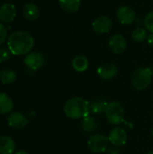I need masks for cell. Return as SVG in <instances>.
Here are the masks:
<instances>
[{"instance_id":"ffe728a7","label":"cell","mask_w":153,"mask_h":154,"mask_svg":"<svg viewBox=\"0 0 153 154\" xmlns=\"http://www.w3.org/2000/svg\"><path fill=\"white\" fill-rule=\"evenodd\" d=\"M16 79V73L10 69L0 70V82L4 85H10Z\"/></svg>"},{"instance_id":"ac0fdd59","label":"cell","mask_w":153,"mask_h":154,"mask_svg":"<svg viewBox=\"0 0 153 154\" xmlns=\"http://www.w3.org/2000/svg\"><path fill=\"white\" fill-rule=\"evenodd\" d=\"M14 103L12 98L5 93L0 92V114L5 115L12 111Z\"/></svg>"},{"instance_id":"484cf974","label":"cell","mask_w":153,"mask_h":154,"mask_svg":"<svg viewBox=\"0 0 153 154\" xmlns=\"http://www.w3.org/2000/svg\"><path fill=\"white\" fill-rule=\"evenodd\" d=\"M106 154H120V151L118 150L117 147H108V149L106 150Z\"/></svg>"},{"instance_id":"7c38bea8","label":"cell","mask_w":153,"mask_h":154,"mask_svg":"<svg viewBox=\"0 0 153 154\" xmlns=\"http://www.w3.org/2000/svg\"><path fill=\"white\" fill-rule=\"evenodd\" d=\"M7 123L10 127L14 129H23L28 124L27 117L20 112H12L7 117Z\"/></svg>"},{"instance_id":"603a6c76","label":"cell","mask_w":153,"mask_h":154,"mask_svg":"<svg viewBox=\"0 0 153 154\" xmlns=\"http://www.w3.org/2000/svg\"><path fill=\"white\" fill-rule=\"evenodd\" d=\"M144 26L147 31L153 33V11L149 12L144 18Z\"/></svg>"},{"instance_id":"6da1fadb","label":"cell","mask_w":153,"mask_h":154,"mask_svg":"<svg viewBox=\"0 0 153 154\" xmlns=\"http://www.w3.org/2000/svg\"><path fill=\"white\" fill-rule=\"evenodd\" d=\"M34 46V39L31 33L25 31L13 32L7 39V48L15 56L27 55Z\"/></svg>"},{"instance_id":"f546056e","label":"cell","mask_w":153,"mask_h":154,"mask_svg":"<svg viewBox=\"0 0 153 154\" xmlns=\"http://www.w3.org/2000/svg\"><path fill=\"white\" fill-rule=\"evenodd\" d=\"M151 135H152V137H153V128H152V130H151Z\"/></svg>"},{"instance_id":"9a60e30c","label":"cell","mask_w":153,"mask_h":154,"mask_svg":"<svg viewBox=\"0 0 153 154\" xmlns=\"http://www.w3.org/2000/svg\"><path fill=\"white\" fill-rule=\"evenodd\" d=\"M23 14L26 20L33 22L38 19L40 15V9L37 6V5L33 3H27L23 5Z\"/></svg>"},{"instance_id":"9c48e42d","label":"cell","mask_w":153,"mask_h":154,"mask_svg":"<svg viewBox=\"0 0 153 154\" xmlns=\"http://www.w3.org/2000/svg\"><path fill=\"white\" fill-rule=\"evenodd\" d=\"M112 26V20L107 15H100L92 23V30L97 34H105L109 32Z\"/></svg>"},{"instance_id":"7a4b0ae2","label":"cell","mask_w":153,"mask_h":154,"mask_svg":"<svg viewBox=\"0 0 153 154\" xmlns=\"http://www.w3.org/2000/svg\"><path fill=\"white\" fill-rule=\"evenodd\" d=\"M90 104L80 97H75L69 99L64 106V114L69 119H82L89 115Z\"/></svg>"},{"instance_id":"ba28073f","label":"cell","mask_w":153,"mask_h":154,"mask_svg":"<svg viewBox=\"0 0 153 154\" xmlns=\"http://www.w3.org/2000/svg\"><path fill=\"white\" fill-rule=\"evenodd\" d=\"M108 140L112 146L122 147L127 142V133L123 127L116 126L110 131Z\"/></svg>"},{"instance_id":"30bf717a","label":"cell","mask_w":153,"mask_h":154,"mask_svg":"<svg viewBox=\"0 0 153 154\" xmlns=\"http://www.w3.org/2000/svg\"><path fill=\"white\" fill-rule=\"evenodd\" d=\"M108 46L115 54H121L125 51L127 43L125 38L121 33H115L110 37Z\"/></svg>"},{"instance_id":"cb8c5ba5","label":"cell","mask_w":153,"mask_h":154,"mask_svg":"<svg viewBox=\"0 0 153 154\" xmlns=\"http://www.w3.org/2000/svg\"><path fill=\"white\" fill-rule=\"evenodd\" d=\"M11 54L12 53L8 48H5V47L0 48V63L7 61L10 59Z\"/></svg>"},{"instance_id":"f1b7e54d","label":"cell","mask_w":153,"mask_h":154,"mask_svg":"<svg viewBox=\"0 0 153 154\" xmlns=\"http://www.w3.org/2000/svg\"><path fill=\"white\" fill-rule=\"evenodd\" d=\"M147 154H153V151H151V152H149Z\"/></svg>"},{"instance_id":"2e32d148","label":"cell","mask_w":153,"mask_h":154,"mask_svg":"<svg viewBox=\"0 0 153 154\" xmlns=\"http://www.w3.org/2000/svg\"><path fill=\"white\" fill-rule=\"evenodd\" d=\"M15 143L8 135L0 136V154H14Z\"/></svg>"},{"instance_id":"4fadbf2b","label":"cell","mask_w":153,"mask_h":154,"mask_svg":"<svg viewBox=\"0 0 153 154\" xmlns=\"http://www.w3.org/2000/svg\"><path fill=\"white\" fill-rule=\"evenodd\" d=\"M16 16V9L13 4L5 3L0 6V21L3 23L13 22Z\"/></svg>"},{"instance_id":"4316f807","label":"cell","mask_w":153,"mask_h":154,"mask_svg":"<svg viewBox=\"0 0 153 154\" xmlns=\"http://www.w3.org/2000/svg\"><path fill=\"white\" fill-rule=\"evenodd\" d=\"M147 42H148L149 45L153 46V33H151V34H149V35H148Z\"/></svg>"},{"instance_id":"8992f818","label":"cell","mask_w":153,"mask_h":154,"mask_svg":"<svg viewBox=\"0 0 153 154\" xmlns=\"http://www.w3.org/2000/svg\"><path fill=\"white\" fill-rule=\"evenodd\" d=\"M45 63L44 55L39 51H32L26 55L24 58L25 66L32 71H36L41 69Z\"/></svg>"},{"instance_id":"d6986e66","label":"cell","mask_w":153,"mask_h":154,"mask_svg":"<svg viewBox=\"0 0 153 154\" xmlns=\"http://www.w3.org/2000/svg\"><path fill=\"white\" fill-rule=\"evenodd\" d=\"M71 65H72V68L77 72H84L88 69L89 62L87 57L83 55H78V56H76L72 60Z\"/></svg>"},{"instance_id":"4dcf8cb0","label":"cell","mask_w":153,"mask_h":154,"mask_svg":"<svg viewBox=\"0 0 153 154\" xmlns=\"http://www.w3.org/2000/svg\"><path fill=\"white\" fill-rule=\"evenodd\" d=\"M152 69V73H153V68H152V69Z\"/></svg>"},{"instance_id":"5bb4252c","label":"cell","mask_w":153,"mask_h":154,"mask_svg":"<svg viewBox=\"0 0 153 154\" xmlns=\"http://www.w3.org/2000/svg\"><path fill=\"white\" fill-rule=\"evenodd\" d=\"M98 125H98L97 120L89 115L82 118L80 122V128L83 131V133H85L86 134H90L94 133L95 131H96L98 128Z\"/></svg>"},{"instance_id":"5b68a950","label":"cell","mask_w":153,"mask_h":154,"mask_svg":"<svg viewBox=\"0 0 153 154\" xmlns=\"http://www.w3.org/2000/svg\"><path fill=\"white\" fill-rule=\"evenodd\" d=\"M109 143L108 137L101 134H92L87 140L88 149L95 153H102L106 152L109 147Z\"/></svg>"},{"instance_id":"8fae6325","label":"cell","mask_w":153,"mask_h":154,"mask_svg":"<svg viewBox=\"0 0 153 154\" xmlns=\"http://www.w3.org/2000/svg\"><path fill=\"white\" fill-rule=\"evenodd\" d=\"M118 73V69L115 64L107 62L100 65L97 69V75L104 80H110L114 79Z\"/></svg>"},{"instance_id":"e0dca14e","label":"cell","mask_w":153,"mask_h":154,"mask_svg":"<svg viewBox=\"0 0 153 154\" xmlns=\"http://www.w3.org/2000/svg\"><path fill=\"white\" fill-rule=\"evenodd\" d=\"M60 8L69 14L77 13L81 5L80 0H58Z\"/></svg>"},{"instance_id":"83f0119b","label":"cell","mask_w":153,"mask_h":154,"mask_svg":"<svg viewBox=\"0 0 153 154\" xmlns=\"http://www.w3.org/2000/svg\"><path fill=\"white\" fill-rule=\"evenodd\" d=\"M14 154H29V152H27L26 151H23V150H21V151L16 152Z\"/></svg>"},{"instance_id":"3957f363","label":"cell","mask_w":153,"mask_h":154,"mask_svg":"<svg viewBox=\"0 0 153 154\" xmlns=\"http://www.w3.org/2000/svg\"><path fill=\"white\" fill-rule=\"evenodd\" d=\"M152 76V69L151 68H139L133 72L131 83L135 89L144 90L151 85Z\"/></svg>"},{"instance_id":"52a82bcc","label":"cell","mask_w":153,"mask_h":154,"mask_svg":"<svg viewBox=\"0 0 153 154\" xmlns=\"http://www.w3.org/2000/svg\"><path fill=\"white\" fill-rule=\"evenodd\" d=\"M116 18L124 25L132 24L136 19L134 10L128 5H121L116 10Z\"/></svg>"},{"instance_id":"d4e9b609","label":"cell","mask_w":153,"mask_h":154,"mask_svg":"<svg viewBox=\"0 0 153 154\" xmlns=\"http://www.w3.org/2000/svg\"><path fill=\"white\" fill-rule=\"evenodd\" d=\"M7 38V29L6 27L0 23V45L3 44Z\"/></svg>"},{"instance_id":"7402d4cb","label":"cell","mask_w":153,"mask_h":154,"mask_svg":"<svg viewBox=\"0 0 153 154\" xmlns=\"http://www.w3.org/2000/svg\"><path fill=\"white\" fill-rule=\"evenodd\" d=\"M147 38H148L147 30L142 27H137L132 32V39L135 42L138 43L143 42L145 40H147Z\"/></svg>"},{"instance_id":"277c9868","label":"cell","mask_w":153,"mask_h":154,"mask_svg":"<svg viewBox=\"0 0 153 154\" xmlns=\"http://www.w3.org/2000/svg\"><path fill=\"white\" fill-rule=\"evenodd\" d=\"M105 114L107 121L114 125H121L124 120V108L122 104L117 101L108 103Z\"/></svg>"},{"instance_id":"44dd1931","label":"cell","mask_w":153,"mask_h":154,"mask_svg":"<svg viewBox=\"0 0 153 154\" xmlns=\"http://www.w3.org/2000/svg\"><path fill=\"white\" fill-rule=\"evenodd\" d=\"M107 104L108 103L104 99L95 100L93 103L90 104V106H89L90 113H92L94 115H101V114L105 113Z\"/></svg>"}]
</instances>
